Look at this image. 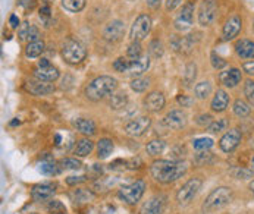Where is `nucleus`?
<instances>
[{
	"instance_id": "nucleus-1",
	"label": "nucleus",
	"mask_w": 254,
	"mask_h": 214,
	"mask_svg": "<svg viewBox=\"0 0 254 214\" xmlns=\"http://www.w3.org/2000/svg\"><path fill=\"white\" fill-rule=\"evenodd\" d=\"M187 172V164L184 161L175 160H157L151 164L150 173L160 183H172L182 177Z\"/></svg>"
},
{
	"instance_id": "nucleus-2",
	"label": "nucleus",
	"mask_w": 254,
	"mask_h": 214,
	"mask_svg": "<svg viewBox=\"0 0 254 214\" xmlns=\"http://www.w3.org/2000/svg\"><path fill=\"white\" fill-rule=\"evenodd\" d=\"M118 87V81L109 75H102L94 78L85 88V96L91 101H100L102 98L112 94Z\"/></svg>"
},
{
	"instance_id": "nucleus-3",
	"label": "nucleus",
	"mask_w": 254,
	"mask_h": 214,
	"mask_svg": "<svg viewBox=\"0 0 254 214\" xmlns=\"http://www.w3.org/2000/svg\"><path fill=\"white\" fill-rule=\"evenodd\" d=\"M232 199V191L228 186H220L213 189L209 196L206 198L204 204H203V210L204 211H214L219 210L222 207H225L226 204H229Z\"/></svg>"
},
{
	"instance_id": "nucleus-4",
	"label": "nucleus",
	"mask_w": 254,
	"mask_h": 214,
	"mask_svg": "<svg viewBox=\"0 0 254 214\" xmlns=\"http://www.w3.org/2000/svg\"><path fill=\"white\" fill-rule=\"evenodd\" d=\"M62 56L69 65H78L87 58V49L78 40H68L62 47Z\"/></svg>"
},
{
	"instance_id": "nucleus-5",
	"label": "nucleus",
	"mask_w": 254,
	"mask_h": 214,
	"mask_svg": "<svg viewBox=\"0 0 254 214\" xmlns=\"http://www.w3.org/2000/svg\"><path fill=\"white\" fill-rule=\"evenodd\" d=\"M144 191H146V182L140 179V180L132 182L131 185H127V186L121 188L119 192H118V196L124 202H127L129 205H134L141 199V196L144 195Z\"/></svg>"
},
{
	"instance_id": "nucleus-6",
	"label": "nucleus",
	"mask_w": 254,
	"mask_h": 214,
	"mask_svg": "<svg viewBox=\"0 0 254 214\" xmlns=\"http://www.w3.org/2000/svg\"><path fill=\"white\" fill-rule=\"evenodd\" d=\"M201 185H203V182H201V179H198V177H192V179L187 180V182L181 186V189L178 191V194H176V201H178L181 205L190 204V202L194 199V196L198 194V191L201 189Z\"/></svg>"
},
{
	"instance_id": "nucleus-7",
	"label": "nucleus",
	"mask_w": 254,
	"mask_h": 214,
	"mask_svg": "<svg viewBox=\"0 0 254 214\" xmlns=\"http://www.w3.org/2000/svg\"><path fill=\"white\" fill-rule=\"evenodd\" d=\"M150 30H151V18L148 15H146V14L140 15L134 21V24L131 27V39H132V41L144 40L148 36Z\"/></svg>"
},
{
	"instance_id": "nucleus-8",
	"label": "nucleus",
	"mask_w": 254,
	"mask_h": 214,
	"mask_svg": "<svg viewBox=\"0 0 254 214\" xmlns=\"http://www.w3.org/2000/svg\"><path fill=\"white\" fill-rule=\"evenodd\" d=\"M192 18H194V3L188 2L182 6L181 12L175 18V28L181 33L187 31L192 25Z\"/></svg>"
},
{
	"instance_id": "nucleus-9",
	"label": "nucleus",
	"mask_w": 254,
	"mask_h": 214,
	"mask_svg": "<svg viewBox=\"0 0 254 214\" xmlns=\"http://www.w3.org/2000/svg\"><path fill=\"white\" fill-rule=\"evenodd\" d=\"M150 126H151V119L148 116H140L129 120L125 125V132L129 136H141L150 129Z\"/></svg>"
},
{
	"instance_id": "nucleus-10",
	"label": "nucleus",
	"mask_w": 254,
	"mask_h": 214,
	"mask_svg": "<svg viewBox=\"0 0 254 214\" xmlns=\"http://www.w3.org/2000/svg\"><path fill=\"white\" fill-rule=\"evenodd\" d=\"M216 2L214 0H203L198 11V24L201 27H209L216 18Z\"/></svg>"
},
{
	"instance_id": "nucleus-11",
	"label": "nucleus",
	"mask_w": 254,
	"mask_h": 214,
	"mask_svg": "<svg viewBox=\"0 0 254 214\" xmlns=\"http://www.w3.org/2000/svg\"><path fill=\"white\" fill-rule=\"evenodd\" d=\"M241 142V132L239 129L233 128V129H229L219 141V147L222 151L225 153H232Z\"/></svg>"
},
{
	"instance_id": "nucleus-12",
	"label": "nucleus",
	"mask_w": 254,
	"mask_h": 214,
	"mask_svg": "<svg viewBox=\"0 0 254 214\" xmlns=\"http://www.w3.org/2000/svg\"><path fill=\"white\" fill-rule=\"evenodd\" d=\"M124 33H125V27H124V22L119 21V19H115L112 22H109L105 30H103V37L105 40L110 41V43H116L119 41L122 37H124Z\"/></svg>"
},
{
	"instance_id": "nucleus-13",
	"label": "nucleus",
	"mask_w": 254,
	"mask_h": 214,
	"mask_svg": "<svg viewBox=\"0 0 254 214\" xmlns=\"http://www.w3.org/2000/svg\"><path fill=\"white\" fill-rule=\"evenodd\" d=\"M55 192H56V185H53V183H39L33 188L31 196L37 202H44V201H50L53 198Z\"/></svg>"
},
{
	"instance_id": "nucleus-14",
	"label": "nucleus",
	"mask_w": 254,
	"mask_h": 214,
	"mask_svg": "<svg viewBox=\"0 0 254 214\" xmlns=\"http://www.w3.org/2000/svg\"><path fill=\"white\" fill-rule=\"evenodd\" d=\"M163 123L169 128V129H182L185 125H187V115L182 112V110H170L165 119H163Z\"/></svg>"
},
{
	"instance_id": "nucleus-15",
	"label": "nucleus",
	"mask_w": 254,
	"mask_h": 214,
	"mask_svg": "<svg viewBox=\"0 0 254 214\" xmlns=\"http://www.w3.org/2000/svg\"><path fill=\"white\" fill-rule=\"evenodd\" d=\"M25 90L28 93H31L33 96H47V94H52L55 91V85L53 84H49V82H44V81H30L27 82L25 85Z\"/></svg>"
},
{
	"instance_id": "nucleus-16",
	"label": "nucleus",
	"mask_w": 254,
	"mask_h": 214,
	"mask_svg": "<svg viewBox=\"0 0 254 214\" xmlns=\"http://www.w3.org/2000/svg\"><path fill=\"white\" fill-rule=\"evenodd\" d=\"M144 106L148 112L157 113L165 107V96L160 91H151L144 98Z\"/></svg>"
},
{
	"instance_id": "nucleus-17",
	"label": "nucleus",
	"mask_w": 254,
	"mask_h": 214,
	"mask_svg": "<svg viewBox=\"0 0 254 214\" xmlns=\"http://www.w3.org/2000/svg\"><path fill=\"white\" fill-rule=\"evenodd\" d=\"M241 28H242V21H241V18H239L238 15H233V17L229 18V19L226 21V24L223 25V31H222L223 39H225V40H232V39H235V37L239 34Z\"/></svg>"
},
{
	"instance_id": "nucleus-18",
	"label": "nucleus",
	"mask_w": 254,
	"mask_h": 214,
	"mask_svg": "<svg viewBox=\"0 0 254 214\" xmlns=\"http://www.w3.org/2000/svg\"><path fill=\"white\" fill-rule=\"evenodd\" d=\"M163 208H165V202L162 196H151L141 205L140 214H162Z\"/></svg>"
},
{
	"instance_id": "nucleus-19",
	"label": "nucleus",
	"mask_w": 254,
	"mask_h": 214,
	"mask_svg": "<svg viewBox=\"0 0 254 214\" xmlns=\"http://www.w3.org/2000/svg\"><path fill=\"white\" fill-rule=\"evenodd\" d=\"M148 68H150V58H148V56H141L140 59L129 60L128 74L132 75V77H140V75H143Z\"/></svg>"
},
{
	"instance_id": "nucleus-20",
	"label": "nucleus",
	"mask_w": 254,
	"mask_h": 214,
	"mask_svg": "<svg viewBox=\"0 0 254 214\" xmlns=\"http://www.w3.org/2000/svg\"><path fill=\"white\" fill-rule=\"evenodd\" d=\"M34 77L40 81H44V82H53L59 78V69L49 65V66H44V68H37L34 71Z\"/></svg>"
},
{
	"instance_id": "nucleus-21",
	"label": "nucleus",
	"mask_w": 254,
	"mask_h": 214,
	"mask_svg": "<svg viewBox=\"0 0 254 214\" xmlns=\"http://www.w3.org/2000/svg\"><path fill=\"white\" fill-rule=\"evenodd\" d=\"M241 78H242L241 71L236 69V68H232V69H229V71H226V72H222L220 77H219L220 82H222L225 87H229V88L236 87V85L241 82Z\"/></svg>"
},
{
	"instance_id": "nucleus-22",
	"label": "nucleus",
	"mask_w": 254,
	"mask_h": 214,
	"mask_svg": "<svg viewBox=\"0 0 254 214\" xmlns=\"http://www.w3.org/2000/svg\"><path fill=\"white\" fill-rule=\"evenodd\" d=\"M229 104V96L226 91L223 90H217V93L214 94L213 100H212V110L216 112V113H222L226 110Z\"/></svg>"
},
{
	"instance_id": "nucleus-23",
	"label": "nucleus",
	"mask_w": 254,
	"mask_h": 214,
	"mask_svg": "<svg viewBox=\"0 0 254 214\" xmlns=\"http://www.w3.org/2000/svg\"><path fill=\"white\" fill-rule=\"evenodd\" d=\"M235 50L241 59H254V41L251 40H239L235 44Z\"/></svg>"
},
{
	"instance_id": "nucleus-24",
	"label": "nucleus",
	"mask_w": 254,
	"mask_h": 214,
	"mask_svg": "<svg viewBox=\"0 0 254 214\" xmlns=\"http://www.w3.org/2000/svg\"><path fill=\"white\" fill-rule=\"evenodd\" d=\"M72 125H74V128H75L78 132H81L83 135L91 136V135L96 134V123H94L93 120H90V119H83V117H80V119H75V120L72 122Z\"/></svg>"
},
{
	"instance_id": "nucleus-25",
	"label": "nucleus",
	"mask_w": 254,
	"mask_h": 214,
	"mask_svg": "<svg viewBox=\"0 0 254 214\" xmlns=\"http://www.w3.org/2000/svg\"><path fill=\"white\" fill-rule=\"evenodd\" d=\"M113 151V142L112 139L109 138H102L99 142H97V156L100 160H105L107 158Z\"/></svg>"
},
{
	"instance_id": "nucleus-26",
	"label": "nucleus",
	"mask_w": 254,
	"mask_h": 214,
	"mask_svg": "<svg viewBox=\"0 0 254 214\" xmlns=\"http://www.w3.org/2000/svg\"><path fill=\"white\" fill-rule=\"evenodd\" d=\"M93 148H94V142L91 139H88V138H83L75 145V154L78 157H87V156L91 154Z\"/></svg>"
},
{
	"instance_id": "nucleus-27",
	"label": "nucleus",
	"mask_w": 254,
	"mask_h": 214,
	"mask_svg": "<svg viewBox=\"0 0 254 214\" xmlns=\"http://www.w3.org/2000/svg\"><path fill=\"white\" fill-rule=\"evenodd\" d=\"M165 147H166V142L163 139H153L146 145V151H147V154L154 157V156L162 154L165 151Z\"/></svg>"
},
{
	"instance_id": "nucleus-28",
	"label": "nucleus",
	"mask_w": 254,
	"mask_h": 214,
	"mask_svg": "<svg viewBox=\"0 0 254 214\" xmlns=\"http://www.w3.org/2000/svg\"><path fill=\"white\" fill-rule=\"evenodd\" d=\"M44 52V43L43 41H33V43H28L27 49H25V55L27 58H39L42 53Z\"/></svg>"
},
{
	"instance_id": "nucleus-29",
	"label": "nucleus",
	"mask_w": 254,
	"mask_h": 214,
	"mask_svg": "<svg viewBox=\"0 0 254 214\" xmlns=\"http://www.w3.org/2000/svg\"><path fill=\"white\" fill-rule=\"evenodd\" d=\"M195 78H197V66H195V63H188L185 68V72H184V78H182L184 85L191 87L194 84Z\"/></svg>"
},
{
	"instance_id": "nucleus-30",
	"label": "nucleus",
	"mask_w": 254,
	"mask_h": 214,
	"mask_svg": "<svg viewBox=\"0 0 254 214\" xmlns=\"http://www.w3.org/2000/svg\"><path fill=\"white\" fill-rule=\"evenodd\" d=\"M233 113L238 116V117H247L250 113H251V107L247 101L238 98L235 103H233Z\"/></svg>"
},
{
	"instance_id": "nucleus-31",
	"label": "nucleus",
	"mask_w": 254,
	"mask_h": 214,
	"mask_svg": "<svg viewBox=\"0 0 254 214\" xmlns=\"http://www.w3.org/2000/svg\"><path fill=\"white\" fill-rule=\"evenodd\" d=\"M94 195L90 191L85 189H77L75 192L71 194V199L74 201V204H83V202H88L90 199H93Z\"/></svg>"
},
{
	"instance_id": "nucleus-32",
	"label": "nucleus",
	"mask_w": 254,
	"mask_h": 214,
	"mask_svg": "<svg viewBox=\"0 0 254 214\" xmlns=\"http://www.w3.org/2000/svg\"><path fill=\"white\" fill-rule=\"evenodd\" d=\"M62 6L69 12H81L85 8V0H62Z\"/></svg>"
},
{
	"instance_id": "nucleus-33",
	"label": "nucleus",
	"mask_w": 254,
	"mask_h": 214,
	"mask_svg": "<svg viewBox=\"0 0 254 214\" xmlns=\"http://www.w3.org/2000/svg\"><path fill=\"white\" fill-rule=\"evenodd\" d=\"M194 93H195V97H197V98L204 100V98H207V97L210 96V93H212V84H210L209 81H203V82H200V84L195 85Z\"/></svg>"
},
{
	"instance_id": "nucleus-34",
	"label": "nucleus",
	"mask_w": 254,
	"mask_h": 214,
	"mask_svg": "<svg viewBox=\"0 0 254 214\" xmlns=\"http://www.w3.org/2000/svg\"><path fill=\"white\" fill-rule=\"evenodd\" d=\"M127 104H128V96L125 93H118V94L112 96V98H110V107L113 110L124 109Z\"/></svg>"
},
{
	"instance_id": "nucleus-35",
	"label": "nucleus",
	"mask_w": 254,
	"mask_h": 214,
	"mask_svg": "<svg viewBox=\"0 0 254 214\" xmlns=\"http://www.w3.org/2000/svg\"><path fill=\"white\" fill-rule=\"evenodd\" d=\"M40 172H42L43 175L52 176V175H58L61 170H59V167L55 164V161L50 160V161H42V164H40Z\"/></svg>"
},
{
	"instance_id": "nucleus-36",
	"label": "nucleus",
	"mask_w": 254,
	"mask_h": 214,
	"mask_svg": "<svg viewBox=\"0 0 254 214\" xmlns=\"http://www.w3.org/2000/svg\"><path fill=\"white\" fill-rule=\"evenodd\" d=\"M212 145H213V139L212 138H206V136L197 138V139L192 141V147L195 150H198V151H206V150L212 148Z\"/></svg>"
},
{
	"instance_id": "nucleus-37",
	"label": "nucleus",
	"mask_w": 254,
	"mask_h": 214,
	"mask_svg": "<svg viewBox=\"0 0 254 214\" xmlns=\"http://www.w3.org/2000/svg\"><path fill=\"white\" fill-rule=\"evenodd\" d=\"M228 128V120L226 119H217L214 122H212L209 126H207V132L210 134H217V132H222Z\"/></svg>"
},
{
	"instance_id": "nucleus-38",
	"label": "nucleus",
	"mask_w": 254,
	"mask_h": 214,
	"mask_svg": "<svg viewBox=\"0 0 254 214\" xmlns=\"http://www.w3.org/2000/svg\"><path fill=\"white\" fill-rule=\"evenodd\" d=\"M150 85V81L147 78H135L132 82H131V88L135 91V93H143L148 88Z\"/></svg>"
},
{
	"instance_id": "nucleus-39",
	"label": "nucleus",
	"mask_w": 254,
	"mask_h": 214,
	"mask_svg": "<svg viewBox=\"0 0 254 214\" xmlns=\"http://www.w3.org/2000/svg\"><path fill=\"white\" fill-rule=\"evenodd\" d=\"M47 211L49 213H55V214H62V213H65L66 211V207L61 202V201H58V199H50L49 202H47Z\"/></svg>"
},
{
	"instance_id": "nucleus-40",
	"label": "nucleus",
	"mask_w": 254,
	"mask_h": 214,
	"mask_svg": "<svg viewBox=\"0 0 254 214\" xmlns=\"http://www.w3.org/2000/svg\"><path fill=\"white\" fill-rule=\"evenodd\" d=\"M141 52H143V49H141L140 41H132V43L128 46V50H127L128 56H129L132 60L140 59V58H141Z\"/></svg>"
},
{
	"instance_id": "nucleus-41",
	"label": "nucleus",
	"mask_w": 254,
	"mask_h": 214,
	"mask_svg": "<svg viewBox=\"0 0 254 214\" xmlns=\"http://www.w3.org/2000/svg\"><path fill=\"white\" fill-rule=\"evenodd\" d=\"M244 94H245V98L248 100V103L251 106H254V81H251V79L245 81V84H244Z\"/></svg>"
},
{
	"instance_id": "nucleus-42",
	"label": "nucleus",
	"mask_w": 254,
	"mask_h": 214,
	"mask_svg": "<svg viewBox=\"0 0 254 214\" xmlns=\"http://www.w3.org/2000/svg\"><path fill=\"white\" fill-rule=\"evenodd\" d=\"M61 164L64 169H69V170H78L83 167V163L77 158H64L61 161Z\"/></svg>"
},
{
	"instance_id": "nucleus-43",
	"label": "nucleus",
	"mask_w": 254,
	"mask_h": 214,
	"mask_svg": "<svg viewBox=\"0 0 254 214\" xmlns=\"http://www.w3.org/2000/svg\"><path fill=\"white\" fill-rule=\"evenodd\" d=\"M148 52H150V55L153 56V58H160L162 55H163V46H162V43L159 41V40H154V41H151L150 43V47H148Z\"/></svg>"
},
{
	"instance_id": "nucleus-44",
	"label": "nucleus",
	"mask_w": 254,
	"mask_h": 214,
	"mask_svg": "<svg viewBox=\"0 0 254 214\" xmlns=\"http://www.w3.org/2000/svg\"><path fill=\"white\" fill-rule=\"evenodd\" d=\"M128 68H129V60H127L125 58H118L115 62H113V69L116 72H128Z\"/></svg>"
},
{
	"instance_id": "nucleus-45",
	"label": "nucleus",
	"mask_w": 254,
	"mask_h": 214,
	"mask_svg": "<svg viewBox=\"0 0 254 214\" xmlns=\"http://www.w3.org/2000/svg\"><path fill=\"white\" fill-rule=\"evenodd\" d=\"M212 65L214 69H222L226 66V60L223 58H220L217 53H212Z\"/></svg>"
},
{
	"instance_id": "nucleus-46",
	"label": "nucleus",
	"mask_w": 254,
	"mask_h": 214,
	"mask_svg": "<svg viewBox=\"0 0 254 214\" xmlns=\"http://www.w3.org/2000/svg\"><path fill=\"white\" fill-rule=\"evenodd\" d=\"M39 37H40L39 28L34 27V25H31V27H30V31H28V36H27V40H28L30 43H33V41H39Z\"/></svg>"
},
{
	"instance_id": "nucleus-47",
	"label": "nucleus",
	"mask_w": 254,
	"mask_h": 214,
	"mask_svg": "<svg viewBox=\"0 0 254 214\" xmlns=\"http://www.w3.org/2000/svg\"><path fill=\"white\" fill-rule=\"evenodd\" d=\"M232 173H233V176L238 177V179H248V177H251V175H253L251 170H245V169H235Z\"/></svg>"
},
{
	"instance_id": "nucleus-48",
	"label": "nucleus",
	"mask_w": 254,
	"mask_h": 214,
	"mask_svg": "<svg viewBox=\"0 0 254 214\" xmlns=\"http://www.w3.org/2000/svg\"><path fill=\"white\" fill-rule=\"evenodd\" d=\"M50 14H52V12H50V8H49L47 5L42 6V9H40V19H43L46 24H49V21H50V18H52Z\"/></svg>"
},
{
	"instance_id": "nucleus-49",
	"label": "nucleus",
	"mask_w": 254,
	"mask_h": 214,
	"mask_svg": "<svg viewBox=\"0 0 254 214\" xmlns=\"http://www.w3.org/2000/svg\"><path fill=\"white\" fill-rule=\"evenodd\" d=\"M87 180V177L85 176H69L68 179H66V183L68 185H78V183H83V182H85Z\"/></svg>"
},
{
	"instance_id": "nucleus-50",
	"label": "nucleus",
	"mask_w": 254,
	"mask_h": 214,
	"mask_svg": "<svg viewBox=\"0 0 254 214\" xmlns=\"http://www.w3.org/2000/svg\"><path fill=\"white\" fill-rule=\"evenodd\" d=\"M212 122H213V120H212V116H210V115H201V116H198V119H197V123L201 125V126H209Z\"/></svg>"
},
{
	"instance_id": "nucleus-51",
	"label": "nucleus",
	"mask_w": 254,
	"mask_h": 214,
	"mask_svg": "<svg viewBox=\"0 0 254 214\" xmlns=\"http://www.w3.org/2000/svg\"><path fill=\"white\" fill-rule=\"evenodd\" d=\"M178 103L182 106V107H190L191 104H192V98H190V97H187V96H178Z\"/></svg>"
},
{
	"instance_id": "nucleus-52",
	"label": "nucleus",
	"mask_w": 254,
	"mask_h": 214,
	"mask_svg": "<svg viewBox=\"0 0 254 214\" xmlns=\"http://www.w3.org/2000/svg\"><path fill=\"white\" fill-rule=\"evenodd\" d=\"M30 27H31V25H30L28 22H24L22 27L20 28V37H21V40H27V36H28Z\"/></svg>"
},
{
	"instance_id": "nucleus-53",
	"label": "nucleus",
	"mask_w": 254,
	"mask_h": 214,
	"mask_svg": "<svg viewBox=\"0 0 254 214\" xmlns=\"http://www.w3.org/2000/svg\"><path fill=\"white\" fill-rule=\"evenodd\" d=\"M181 3H182V0H166V9H168V11H173V9H176Z\"/></svg>"
},
{
	"instance_id": "nucleus-54",
	"label": "nucleus",
	"mask_w": 254,
	"mask_h": 214,
	"mask_svg": "<svg viewBox=\"0 0 254 214\" xmlns=\"http://www.w3.org/2000/svg\"><path fill=\"white\" fill-rule=\"evenodd\" d=\"M242 69H244V72H247L248 75H254V60L245 62V63L242 65Z\"/></svg>"
},
{
	"instance_id": "nucleus-55",
	"label": "nucleus",
	"mask_w": 254,
	"mask_h": 214,
	"mask_svg": "<svg viewBox=\"0 0 254 214\" xmlns=\"http://www.w3.org/2000/svg\"><path fill=\"white\" fill-rule=\"evenodd\" d=\"M20 5H21L24 9H27V11H31V9L36 6V0H21Z\"/></svg>"
},
{
	"instance_id": "nucleus-56",
	"label": "nucleus",
	"mask_w": 254,
	"mask_h": 214,
	"mask_svg": "<svg viewBox=\"0 0 254 214\" xmlns=\"http://www.w3.org/2000/svg\"><path fill=\"white\" fill-rule=\"evenodd\" d=\"M146 2H147V5H148L151 9H157V8L160 6L162 0H146Z\"/></svg>"
},
{
	"instance_id": "nucleus-57",
	"label": "nucleus",
	"mask_w": 254,
	"mask_h": 214,
	"mask_svg": "<svg viewBox=\"0 0 254 214\" xmlns=\"http://www.w3.org/2000/svg\"><path fill=\"white\" fill-rule=\"evenodd\" d=\"M9 24H11L12 28H18V27H20V19H18V17H17V15H12L11 19H9Z\"/></svg>"
},
{
	"instance_id": "nucleus-58",
	"label": "nucleus",
	"mask_w": 254,
	"mask_h": 214,
	"mask_svg": "<svg viewBox=\"0 0 254 214\" xmlns=\"http://www.w3.org/2000/svg\"><path fill=\"white\" fill-rule=\"evenodd\" d=\"M49 65H50L49 59H42V60L39 62V66H40V68H44V66H49Z\"/></svg>"
},
{
	"instance_id": "nucleus-59",
	"label": "nucleus",
	"mask_w": 254,
	"mask_h": 214,
	"mask_svg": "<svg viewBox=\"0 0 254 214\" xmlns=\"http://www.w3.org/2000/svg\"><path fill=\"white\" fill-rule=\"evenodd\" d=\"M56 145H61V135H56Z\"/></svg>"
},
{
	"instance_id": "nucleus-60",
	"label": "nucleus",
	"mask_w": 254,
	"mask_h": 214,
	"mask_svg": "<svg viewBox=\"0 0 254 214\" xmlns=\"http://www.w3.org/2000/svg\"><path fill=\"white\" fill-rule=\"evenodd\" d=\"M250 189H251V192H253V195H254V180L250 183Z\"/></svg>"
},
{
	"instance_id": "nucleus-61",
	"label": "nucleus",
	"mask_w": 254,
	"mask_h": 214,
	"mask_svg": "<svg viewBox=\"0 0 254 214\" xmlns=\"http://www.w3.org/2000/svg\"><path fill=\"white\" fill-rule=\"evenodd\" d=\"M253 167H254V157H253Z\"/></svg>"
},
{
	"instance_id": "nucleus-62",
	"label": "nucleus",
	"mask_w": 254,
	"mask_h": 214,
	"mask_svg": "<svg viewBox=\"0 0 254 214\" xmlns=\"http://www.w3.org/2000/svg\"><path fill=\"white\" fill-rule=\"evenodd\" d=\"M253 28H254V21H253Z\"/></svg>"
},
{
	"instance_id": "nucleus-63",
	"label": "nucleus",
	"mask_w": 254,
	"mask_h": 214,
	"mask_svg": "<svg viewBox=\"0 0 254 214\" xmlns=\"http://www.w3.org/2000/svg\"><path fill=\"white\" fill-rule=\"evenodd\" d=\"M62 214H65V213H62Z\"/></svg>"
}]
</instances>
